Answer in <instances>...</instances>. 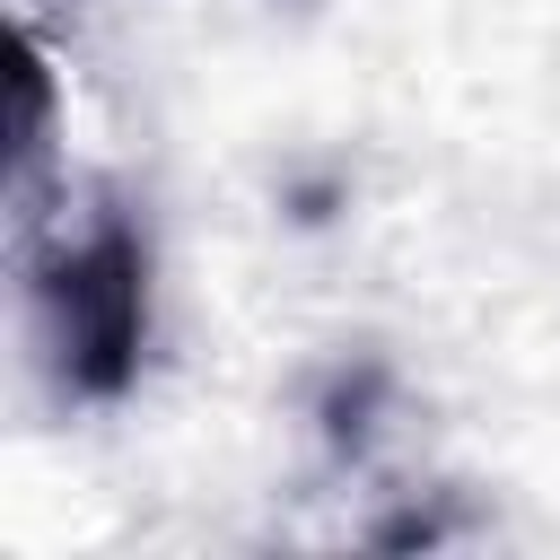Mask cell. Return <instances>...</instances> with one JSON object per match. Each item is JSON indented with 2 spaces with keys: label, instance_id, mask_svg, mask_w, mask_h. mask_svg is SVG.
Here are the masks:
<instances>
[{
  "label": "cell",
  "instance_id": "1",
  "mask_svg": "<svg viewBox=\"0 0 560 560\" xmlns=\"http://www.w3.org/2000/svg\"><path fill=\"white\" fill-rule=\"evenodd\" d=\"M149 262L122 228H96L88 245H70L44 280V306H52V341H61V368L79 394H122L131 368H140V324H149Z\"/></svg>",
  "mask_w": 560,
  "mask_h": 560
}]
</instances>
